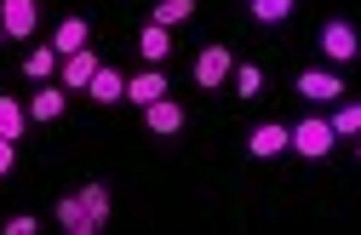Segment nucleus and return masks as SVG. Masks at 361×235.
<instances>
[{
	"label": "nucleus",
	"instance_id": "f257e3e1",
	"mask_svg": "<svg viewBox=\"0 0 361 235\" xmlns=\"http://www.w3.org/2000/svg\"><path fill=\"white\" fill-rule=\"evenodd\" d=\"M58 229H69V235L109 229V183H80L75 195H63L58 201Z\"/></svg>",
	"mask_w": 361,
	"mask_h": 235
},
{
	"label": "nucleus",
	"instance_id": "f03ea898",
	"mask_svg": "<svg viewBox=\"0 0 361 235\" xmlns=\"http://www.w3.org/2000/svg\"><path fill=\"white\" fill-rule=\"evenodd\" d=\"M333 144H338V132H333V121H322V115H310V121L293 126V150H298L304 161H322Z\"/></svg>",
	"mask_w": 361,
	"mask_h": 235
},
{
	"label": "nucleus",
	"instance_id": "7ed1b4c3",
	"mask_svg": "<svg viewBox=\"0 0 361 235\" xmlns=\"http://www.w3.org/2000/svg\"><path fill=\"white\" fill-rule=\"evenodd\" d=\"M230 69H235V52H230V46H201V58H195V86H201V92H218L224 80H230Z\"/></svg>",
	"mask_w": 361,
	"mask_h": 235
},
{
	"label": "nucleus",
	"instance_id": "20e7f679",
	"mask_svg": "<svg viewBox=\"0 0 361 235\" xmlns=\"http://www.w3.org/2000/svg\"><path fill=\"white\" fill-rule=\"evenodd\" d=\"M315 46H322V52H327L333 64H350V58L361 52V35H355L350 23H338V18H333V23H322V35H315Z\"/></svg>",
	"mask_w": 361,
	"mask_h": 235
},
{
	"label": "nucleus",
	"instance_id": "39448f33",
	"mask_svg": "<svg viewBox=\"0 0 361 235\" xmlns=\"http://www.w3.org/2000/svg\"><path fill=\"white\" fill-rule=\"evenodd\" d=\"M35 23H40L35 0H0V29H6V40H29Z\"/></svg>",
	"mask_w": 361,
	"mask_h": 235
},
{
	"label": "nucleus",
	"instance_id": "423d86ee",
	"mask_svg": "<svg viewBox=\"0 0 361 235\" xmlns=\"http://www.w3.org/2000/svg\"><path fill=\"white\" fill-rule=\"evenodd\" d=\"M247 150H252L258 161H269V155L293 150V126H281V121H264V126H252V132H247Z\"/></svg>",
	"mask_w": 361,
	"mask_h": 235
},
{
	"label": "nucleus",
	"instance_id": "0eeeda50",
	"mask_svg": "<svg viewBox=\"0 0 361 235\" xmlns=\"http://www.w3.org/2000/svg\"><path fill=\"white\" fill-rule=\"evenodd\" d=\"M144 126L155 138H172V132H184V109H178L172 98H155V104H144Z\"/></svg>",
	"mask_w": 361,
	"mask_h": 235
},
{
	"label": "nucleus",
	"instance_id": "6e6552de",
	"mask_svg": "<svg viewBox=\"0 0 361 235\" xmlns=\"http://www.w3.org/2000/svg\"><path fill=\"white\" fill-rule=\"evenodd\" d=\"M92 75H98V52H92V46H80V52L63 58V92H86Z\"/></svg>",
	"mask_w": 361,
	"mask_h": 235
},
{
	"label": "nucleus",
	"instance_id": "1a4fd4ad",
	"mask_svg": "<svg viewBox=\"0 0 361 235\" xmlns=\"http://www.w3.org/2000/svg\"><path fill=\"white\" fill-rule=\"evenodd\" d=\"M298 92H304L310 104H333L338 92H344V80H338V75H327V69H304V75H298Z\"/></svg>",
	"mask_w": 361,
	"mask_h": 235
},
{
	"label": "nucleus",
	"instance_id": "9d476101",
	"mask_svg": "<svg viewBox=\"0 0 361 235\" xmlns=\"http://www.w3.org/2000/svg\"><path fill=\"white\" fill-rule=\"evenodd\" d=\"M86 98H92V104H121V98H126V75L98 64V75L86 80Z\"/></svg>",
	"mask_w": 361,
	"mask_h": 235
},
{
	"label": "nucleus",
	"instance_id": "9b49d317",
	"mask_svg": "<svg viewBox=\"0 0 361 235\" xmlns=\"http://www.w3.org/2000/svg\"><path fill=\"white\" fill-rule=\"evenodd\" d=\"M86 40H92V23H86V18H63V23L52 29V52L69 58V52H80Z\"/></svg>",
	"mask_w": 361,
	"mask_h": 235
},
{
	"label": "nucleus",
	"instance_id": "f8f14e48",
	"mask_svg": "<svg viewBox=\"0 0 361 235\" xmlns=\"http://www.w3.org/2000/svg\"><path fill=\"white\" fill-rule=\"evenodd\" d=\"M126 98L138 104V109H144V104H155V98H166V75H161V69L132 75V80H126Z\"/></svg>",
	"mask_w": 361,
	"mask_h": 235
},
{
	"label": "nucleus",
	"instance_id": "ddd939ff",
	"mask_svg": "<svg viewBox=\"0 0 361 235\" xmlns=\"http://www.w3.org/2000/svg\"><path fill=\"white\" fill-rule=\"evenodd\" d=\"M58 115H63V86L40 80V92L29 98V121H58Z\"/></svg>",
	"mask_w": 361,
	"mask_h": 235
},
{
	"label": "nucleus",
	"instance_id": "4468645a",
	"mask_svg": "<svg viewBox=\"0 0 361 235\" xmlns=\"http://www.w3.org/2000/svg\"><path fill=\"white\" fill-rule=\"evenodd\" d=\"M138 52L149 58V69L172 52V29H161V23H144V35H138Z\"/></svg>",
	"mask_w": 361,
	"mask_h": 235
},
{
	"label": "nucleus",
	"instance_id": "2eb2a0df",
	"mask_svg": "<svg viewBox=\"0 0 361 235\" xmlns=\"http://www.w3.org/2000/svg\"><path fill=\"white\" fill-rule=\"evenodd\" d=\"M23 126H29V109H23L18 98H0V138H12V144H18Z\"/></svg>",
	"mask_w": 361,
	"mask_h": 235
},
{
	"label": "nucleus",
	"instance_id": "dca6fc26",
	"mask_svg": "<svg viewBox=\"0 0 361 235\" xmlns=\"http://www.w3.org/2000/svg\"><path fill=\"white\" fill-rule=\"evenodd\" d=\"M184 18H195V0H155V18L149 23L172 29V23H184Z\"/></svg>",
	"mask_w": 361,
	"mask_h": 235
},
{
	"label": "nucleus",
	"instance_id": "f3484780",
	"mask_svg": "<svg viewBox=\"0 0 361 235\" xmlns=\"http://www.w3.org/2000/svg\"><path fill=\"white\" fill-rule=\"evenodd\" d=\"M52 69H58V52H52V46H35V52L23 58V75H29V80H52Z\"/></svg>",
	"mask_w": 361,
	"mask_h": 235
},
{
	"label": "nucleus",
	"instance_id": "a211bd4d",
	"mask_svg": "<svg viewBox=\"0 0 361 235\" xmlns=\"http://www.w3.org/2000/svg\"><path fill=\"white\" fill-rule=\"evenodd\" d=\"M230 80H235L241 98H258V92H264V69H258V64H235V69H230Z\"/></svg>",
	"mask_w": 361,
	"mask_h": 235
},
{
	"label": "nucleus",
	"instance_id": "6ab92c4d",
	"mask_svg": "<svg viewBox=\"0 0 361 235\" xmlns=\"http://www.w3.org/2000/svg\"><path fill=\"white\" fill-rule=\"evenodd\" d=\"M258 23H287L293 18V0H247Z\"/></svg>",
	"mask_w": 361,
	"mask_h": 235
},
{
	"label": "nucleus",
	"instance_id": "aec40b11",
	"mask_svg": "<svg viewBox=\"0 0 361 235\" xmlns=\"http://www.w3.org/2000/svg\"><path fill=\"white\" fill-rule=\"evenodd\" d=\"M333 132H338V138H355V132H361V104H338Z\"/></svg>",
	"mask_w": 361,
	"mask_h": 235
},
{
	"label": "nucleus",
	"instance_id": "412c9836",
	"mask_svg": "<svg viewBox=\"0 0 361 235\" xmlns=\"http://www.w3.org/2000/svg\"><path fill=\"white\" fill-rule=\"evenodd\" d=\"M40 224H35V212H18V218H6V235H35Z\"/></svg>",
	"mask_w": 361,
	"mask_h": 235
},
{
	"label": "nucleus",
	"instance_id": "4be33fe9",
	"mask_svg": "<svg viewBox=\"0 0 361 235\" xmlns=\"http://www.w3.org/2000/svg\"><path fill=\"white\" fill-rule=\"evenodd\" d=\"M12 161H18V144H12V138H0V178L12 172Z\"/></svg>",
	"mask_w": 361,
	"mask_h": 235
},
{
	"label": "nucleus",
	"instance_id": "5701e85b",
	"mask_svg": "<svg viewBox=\"0 0 361 235\" xmlns=\"http://www.w3.org/2000/svg\"><path fill=\"white\" fill-rule=\"evenodd\" d=\"M0 40H6V29H0Z\"/></svg>",
	"mask_w": 361,
	"mask_h": 235
}]
</instances>
